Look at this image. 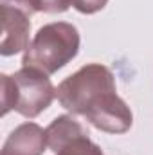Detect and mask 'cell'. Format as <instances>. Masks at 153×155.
Listing matches in <instances>:
<instances>
[{"instance_id":"6da1fadb","label":"cell","mask_w":153,"mask_h":155,"mask_svg":"<svg viewBox=\"0 0 153 155\" xmlns=\"http://www.w3.org/2000/svg\"><path fill=\"white\" fill-rule=\"evenodd\" d=\"M56 97L65 110L83 116L101 132L126 134L133 124L130 107L117 96L112 71L103 63H86L65 78L56 88Z\"/></svg>"},{"instance_id":"7a4b0ae2","label":"cell","mask_w":153,"mask_h":155,"mask_svg":"<svg viewBox=\"0 0 153 155\" xmlns=\"http://www.w3.org/2000/svg\"><path fill=\"white\" fill-rule=\"evenodd\" d=\"M79 31L69 22H52L40 27L24 52L22 65L54 74L79 52Z\"/></svg>"},{"instance_id":"3957f363","label":"cell","mask_w":153,"mask_h":155,"mask_svg":"<svg viewBox=\"0 0 153 155\" xmlns=\"http://www.w3.org/2000/svg\"><path fill=\"white\" fill-rule=\"evenodd\" d=\"M56 97V88L45 72L31 67H22L13 76H0V99L2 116L15 110L27 119L40 116L52 99Z\"/></svg>"},{"instance_id":"277c9868","label":"cell","mask_w":153,"mask_h":155,"mask_svg":"<svg viewBox=\"0 0 153 155\" xmlns=\"http://www.w3.org/2000/svg\"><path fill=\"white\" fill-rule=\"evenodd\" d=\"M2 18V38H0V54L13 56L29 47L31 22L24 9L2 4L0 5Z\"/></svg>"},{"instance_id":"5b68a950","label":"cell","mask_w":153,"mask_h":155,"mask_svg":"<svg viewBox=\"0 0 153 155\" xmlns=\"http://www.w3.org/2000/svg\"><path fill=\"white\" fill-rule=\"evenodd\" d=\"M47 148V134L36 123L18 124L5 139L0 155H43Z\"/></svg>"},{"instance_id":"8992f818","label":"cell","mask_w":153,"mask_h":155,"mask_svg":"<svg viewBox=\"0 0 153 155\" xmlns=\"http://www.w3.org/2000/svg\"><path fill=\"white\" fill-rule=\"evenodd\" d=\"M45 134H47V146L58 153L63 146H67L70 141H74L79 135H85L88 134L85 130V126L76 121L72 116H58L47 128H45Z\"/></svg>"},{"instance_id":"52a82bcc","label":"cell","mask_w":153,"mask_h":155,"mask_svg":"<svg viewBox=\"0 0 153 155\" xmlns=\"http://www.w3.org/2000/svg\"><path fill=\"white\" fill-rule=\"evenodd\" d=\"M56 155H105L103 150L88 137V134L79 135L74 141H70L67 146H63Z\"/></svg>"},{"instance_id":"ba28073f","label":"cell","mask_w":153,"mask_h":155,"mask_svg":"<svg viewBox=\"0 0 153 155\" xmlns=\"http://www.w3.org/2000/svg\"><path fill=\"white\" fill-rule=\"evenodd\" d=\"M72 5V0H27V13H65Z\"/></svg>"},{"instance_id":"9c48e42d","label":"cell","mask_w":153,"mask_h":155,"mask_svg":"<svg viewBox=\"0 0 153 155\" xmlns=\"http://www.w3.org/2000/svg\"><path fill=\"white\" fill-rule=\"evenodd\" d=\"M106 4H108V0H72L74 9L79 11L81 15H94V13L105 9Z\"/></svg>"},{"instance_id":"30bf717a","label":"cell","mask_w":153,"mask_h":155,"mask_svg":"<svg viewBox=\"0 0 153 155\" xmlns=\"http://www.w3.org/2000/svg\"><path fill=\"white\" fill-rule=\"evenodd\" d=\"M2 4H7V5H15V7H20L27 13V0H2Z\"/></svg>"}]
</instances>
